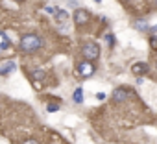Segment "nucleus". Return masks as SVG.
I'll return each instance as SVG.
<instances>
[{
    "label": "nucleus",
    "instance_id": "nucleus-17",
    "mask_svg": "<svg viewBox=\"0 0 157 144\" xmlns=\"http://www.w3.org/2000/svg\"><path fill=\"white\" fill-rule=\"evenodd\" d=\"M22 144H39V142H37V140H24Z\"/></svg>",
    "mask_w": 157,
    "mask_h": 144
},
{
    "label": "nucleus",
    "instance_id": "nucleus-4",
    "mask_svg": "<svg viewBox=\"0 0 157 144\" xmlns=\"http://www.w3.org/2000/svg\"><path fill=\"white\" fill-rule=\"evenodd\" d=\"M78 74H80V76H83V78H89V76H93V74H94V66H93V63H91V61H85V63H82L80 66H78Z\"/></svg>",
    "mask_w": 157,
    "mask_h": 144
},
{
    "label": "nucleus",
    "instance_id": "nucleus-14",
    "mask_svg": "<svg viewBox=\"0 0 157 144\" xmlns=\"http://www.w3.org/2000/svg\"><path fill=\"white\" fill-rule=\"evenodd\" d=\"M46 109H48V111H57V109H59V105H56V104H50Z\"/></svg>",
    "mask_w": 157,
    "mask_h": 144
},
{
    "label": "nucleus",
    "instance_id": "nucleus-8",
    "mask_svg": "<svg viewBox=\"0 0 157 144\" xmlns=\"http://www.w3.org/2000/svg\"><path fill=\"white\" fill-rule=\"evenodd\" d=\"M126 96H128V93H126L124 89H115V93H113V98H115L117 102H122V100H126Z\"/></svg>",
    "mask_w": 157,
    "mask_h": 144
},
{
    "label": "nucleus",
    "instance_id": "nucleus-2",
    "mask_svg": "<svg viewBox=\"0 0 157 144\" xmlns=\"http://www.w3.org/2000/svg\"><path fill=\"white\" fill-rule=\"evenodd\" d=\"M82 54H83V57H85L87 61H94V59H98V55H100V46H98L96 43H85L83 48H82Z\"/></svg>",
    "mask_w": 157,
    "mask_h": 144
},
{
    "label": "nucleus",
    "instance_id": "nucleus-5",
    "mask_svg": "<svg viewBox=\"0 0 157 144\" xmlns=\"http://www.w3.org/2000/svg\"><path fill=\"white\" fill-rule=\"evenodd\" d=\"M17 68V65H15V61H8V63H2L0 65V76H8V74H11V72Z\"/></svg>",
    "mask_w": 157,
    "mask_h": 144
},
{
    "label": "nucleus",
    "instance_id": "nucleus-13",
    "mask_svg": "<svg viewBox=\"0 0 157 144\" xmlns=\"http://www.w3.org/2000/svg\"><path fill=\"white\" fill-rule=\"evenodd\" d=\"M150 46L153 50H157V37H150Z\"/></svg>",
    "mask_w": 157,
    "mask_h": 144
},
{
    "label": "nucleus",
    "instance_id": "nucleus-15",
    "mask_svg": "<svg viewBox=\"0 0 157 144\" xmlns=\"http://www.w3.org/2000/svg\"><path fill=\"white\" fill-rule=\"evenodd\" d=\"M56 9H57V8H52V6H48V8H46V11H48V13H52V15L56 13Z\"/></svg>",
    "mask_w": 157,
    "mask_h": 144
},
{
    "label": "nucleus",
    "instance_id": "nucleus-10",
    "mask_svg": "<svg viewBox=\"0 0 157 144\" xmlns=\"http://www.w3.org/2000/svg\"><path fill=\"white\" fill-rule=\"evenodd\" d=\"M44 76H46V72H44L43 68H37V70L32 72V78H33V80H43Z\"/></svg>",
    "mask_w": 157,
    "mask_h": 144
},
{
    "label": "nucleus",
    "instance_id": "nucleus-11",
    "mask_svg": "<svg viewBox=\"0 0 157 144\" xmlns=\"http://www.w3.org/2000/svg\"><path fill=\"white\" fill-rule=\"evenodd\" d=\"M135 26H137V30H140V32H146V30H148V26H146V22H144V21H137V22H135Z\"/></svg>",
    "mask_w": 157,
    "mask_h": 144
},
{
    "label": "nucleus",
    "instance_id": "nucleus-9",
    "mask_svg": "<svg viewBox=\"0 0 157 144\" xmlns=\"http://www.w3.org/2000/svg\"><path fill=\"white\" fill-rule=\"evenodd\" d=\"M72 100H74L76 104H82V102H83V91H82V87H78V89L74 91V94H72Z\"/></svg>",
    "mask_w": 157,
    "mask_h": 144
},
{
    "label": "nucleus",
    "instance_id": "nucleus-1",
    "mask_svg": "<svg viewBox=\"0 0 157 144\" xmlns=\"http://www.w3.org/2000/svg\"><path fill=\"white\" fill-rule=\"evenodd\" d=\"M41 46H43V41H41V37L35 35V33H28V35H24V37L21 39V50L26 52V54L35 52V50H39Z\"/></svg>",
    "mask_w": 157,
    "mask_h": 144
},
{
    "label": "nucleus",
    "instance_id": "nucleus-16",
    "mask_svg": "<svg viewBox=\"0 0 157 144\" xmlns=\"http://www.w3.org/2000/svg\"><path fill=\"white\" fill-rule=\"evenodd\" d=\"M96 98H98V100H105V94H104V93H98Z\"/></svg>",
    "mask_w": 157,
    "mask_h": 144
},
{
    "label": "nucleus",
    "instance_id": "nucleus-19",
    "mask_svg": "<svg viewBox=\"0 0 157 144\" xmlns=\"http://www.w3.org/2000/svg\"><path fill=\"white\" fill-rule=\"evenodd\" d=\"M17 2H22V0H17Z\"/></svg>",
    "mask_w": 157,
    "mask_h": 144
},
{
    "label": "nucleus",
    "instance_id": "nucleus-12",
    "mask_svg": "<svg viewBox=\"0 0 157 144\" xmlns=\"http://www.w3.org/2000/svg\"><path fill=\"white\" fill-rule=\"evenodd\" d=\"M54 15H56V17H57V21H63V22H65V21H67V13H65V11H56V13H54Z\"/></svg>",
    "mask_w": 157,
    "mask_h": 144
},
{
    "label": "nucleus",
    "instance_id": "nucleus-3",
    "mask_svg": "<svg viewBox=\"0 0 157 144\" xmlns=\"http://www.w3.org/2000/svg\"><path fill=\"white\" fill-rule=\"evenodd\" d=\"M74 21H76L78 26H85V24L91 21V13H89L87 9H76V13H74Z\"/></svg>",
    "mask_w": 157,
    "mask_h": 144
},
{
    "label": "nucleus",
    "instance_id": "nucleus-7",
    "mask_svg": "<svg viewBox=\"0 0 157 144\" xmlns=\"http://www.w3.org/2000/svg\"><path fill=\"white\" fill-rule=\"evenodd\" d=\"M8 48H10V39H8L6 33L0 32V52H4V50H8Z\"/></svg>",
    "mask_w": 157,
    "mask_h": 144
},
{
    "label": "nucleus",
    "instance_id": "nucleus-18",
    "mask_svg": "<svg viewBox=\"0 0 157 144\" xmlns=\"http://www.w3.org/2000/svg\"><path fill=\"white\" fill-rule=\"evenodd\" d=\"M105 39H107V43H109V44H113V35H107Z\"/></svg>",
    "mask_w": 157,
    "mask_h": 144
},
{
    "label": "nucleus",
    "instance_id": "nucleus-6",
    "mask_svg": "<svg viewBox=\"0 0 157 144\" xmlns=\"http://www.w3.org/2000/svg\"><path fill=\"white\" fill-rule=\"evenodd\" d=\"M148 65L146 63H133V66H131V72H133V74L135 76H140V74H146V72H148Z\"/></svg>",
    "mask_w": 157,
    "mask_h": 144
}]
</instances>
